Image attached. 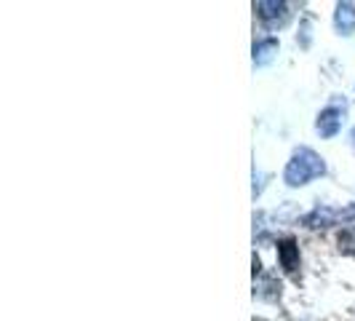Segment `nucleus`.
<instances>
[{"label":"nucleus","instance_id":"nucleus-2","mask_svg":"<svg viewBox=\"0 0 355 321\" xmlns=\"http://www.w3.org/2000/svg\"><path fill=\"white\" fill-rule=\"evenodd\" d=\"M342 121H345V105L339 107V102H331L318 115L315 129H318L320 137H334V134H339V129H342Z\"/></svg>","mask_w":355,"mask_h":321},{"label":"nucleus","instance_id":"nucleus-1","mask_svg":"<svg viewBox=\"0 0 355 321\" xmlns=\"http://www.w3.org/2000/svg\"><path fill=\"white\" fill-rule=\"evenodd\" d=\"M323 172H326V163H323V158H320V156H315L310 147H300V150L294 153V158L288 160L284 179L291 185V188H300V185H307L310 179L320 177Z\"/></svg>","mask_w":355,"mask_h":321},{"label":"nucleus","instance_id":"nucleus-6","mask_svg":"<svg viewBox=\"0 0 355 321\" xmlns=\"http://www.w3.org/2000/svg\"><path fill=\"white\" fill-rule=\"evenodd\" d=\"M275 49H278V40H275V38H267L262 43H257V46H254V62H259V65L267 62Z\"/></svg>","mask_w":355,"mask_h":321},{"label":"nucleus","instance_id":"nucleus-4","mask_svg":"<svg viewBox=\"0 0 355 321\" xmlns=\"http://www.w3.org/2000/svg\"><path fill=\"white\" fill-rule=\"evenodd\" d=\"M278 257H281V265L286 270H297L300 268V249H297V244L291 238H286V241L278 244Z\"/></svg>","mask_w":355,"mask_h":321},{"label":"nucleus","instance_id":"nucleus-7","mask_svg":"<svg viewBox=\"0 0 355 321\" xmlns=\"http://www.w3.org/2000/svg\"><path fill=\"white\" fill-rule=\"evenodd\" d=\"M350 140H353V147H355V129H353V134H350Z\"/></svg>","mask_w":355,"mask_h":321},{"label":"nucleus","instance_id":"nucleus-5","mask_svg":"<svg viewBox=\"0 0 355 321\" xmlns=\"http://www.w3.org/2000/svg\"><path fill=\"white\" fill-rule=\"evenodd\" d=\"M257 8H259V17L265 19L267 24H275V19H278V17H281V19L288 17V11H286L284 3H259Z\"/></svg>","mask_w":355,"mask_h":321},{"label":"nucleus","instance_id":"nucleus-3","mask_svg":"<svg viewBox=\"0 0 355 321\" xmlns=\"http://www.w3.org/2000/svg\"><path fill=\"white\" fill-rule=\"evenodd\" d=\"M334 24L342 35H350L355 30V6L353 3H339L337 6V17H334Z\"/></svg>","mask_w":355,"mask_h":321}]
</instances>
